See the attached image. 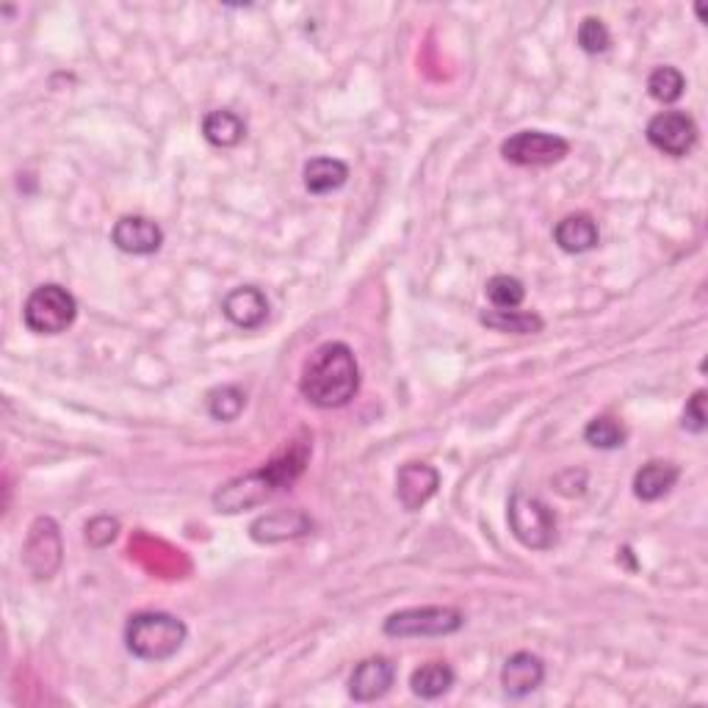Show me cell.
I'll return each instance as SVG.
<instances>
[{"mask_svg":"<svg viewBox=\"0 0 708 708\" xmlns=\"http://www.w3.org/2000/svg\"><path fill=\"white\" fill-rule=\"evenodd\" d=\"M510 532L529 551H548L556 545V515L545 501L515 490L506 506Z\"/></svg>","mask_w":708,"mask_h":708,"instance_id":"4","label":"cell"},{"mask_svg":"<svg viewBox=\"0 0 708 708\" xmlns=\"http://www.w3.org/2000/svg\"><path fill=\"white\" fill-rule=\"evenodd\" d=\"M479 321H482L484 327H490V330L495 332H512V336H537V332H543L545 321L540 319L537 314H529V310H488V314L479 316Z\"/></svg>","mask_w":708,"mask_h":708,"instance_id":"20","label":"cell"},{"mask_svg":"<svg viewBox=\"0 0 708 708\" xmlns=\"http://www.w3.org/2000/svg\"><path fill=\"white\" fill-rule=\"evenodd\" d=\"M484 294H488V299L493 302V308L512 310L521 308L523 299H526V286L512 275H495L490 277L488 286H484Z\"/></svg>","mask_w":708,"mask_h":708,"instance_id":"24","label":"cell"},{"mask_svg":"<svg viewBox=\"0 0 708 708\" xmlns=\"http://www.w3.org/2000/svg\"><path fill=\"white\" fill-rule=\"evenodd\" d=\"M111 242L127 255H155L164 247V230L147 216H122L111 230Z\"/></svg>","mask_w":708,"mask_h":708,"instance_id":"11","label":"cell"},{"mask_svg":"<svg viewBox=\"0 0 708 708\" xmlns=\"http://www.w3.org/2000/svg\"><path fill=\"white\" fill-rule=\"evenodd\" d=\"M314 529L310 517L305 512H271V515L258 517V521L249 526V534H253L255 543H283V540H294L302 537Z\"/></svg>","mask_w":708,"mask_h":708,"instance_id":"14","label":"cell"},{"mask_svg":"<svg viewBox=\"0 0 708 708\" xmlns=\"http://www.w3.org/2000/svg\"><path fill=\"white\" fill-rule=\"evenodd\" d=\"M440 488V473L427 462H407L396 473V499L407 512H418Z\"/></svg>","mask_w":708,"mask_h":708,"instance_id":"10","label":"cell"},{"mask_svg":"<svg viewBox=\"0 0 708 708\" xmlns=\"http://www.w3.org/2000/svg\"><path fill=\"white\" fill-rule=\"evenodd\" d=\"M116 534H120V521L116 517L100 515L86 523V540L92 548H105L109 543H114Z\"/></svg>","mask_w":708,"mask_h":708,"instance_id":"26","label":"cell"},{"mask_svg":"<svg viewBox=\"0 0 708 708\" xmlns=\"http://www.w3.org/2000/svg\"><path fill=\"white\" fill-rule=\"evenodd\" d=\"M576 42L584 53L601 55L612 48V33L601 17H584V20L578 22Z\"/></svg>","mask_w":708,"mask_h":708,"instance_id":"25","label":"cell"},{"mask_svg":"<svg viewBox=\"0 0 708 708\" xmlns=\"http://www.w3.org/2000/svg\"><path fill=\"white\" fill-rule=\"evenodd\" d=\"M456 676L449 665L443 661H429V665H421L415 673L410 676V689L415 698L421 700H438L454 687Z\"/></svg>","mask_w":708,"mask_h":708,"instance_id":"19","label":"cell"},{"mask_svg":"<svg viewBox=\"0 0 708 708\" xmlns=\"http://www.w3.org/2000/svg\"><path fill=\"white\" fill-rule=\"evenodd\" d=\"M299 390L310 404L336 410L349 404L360 390V366L349 343L327 341L305 360Z\"/></svg>","mask_w":708,"mask_h":708,"instance_id":"2","label":"cell"},{"mask_svg":"<svg viewBox=\"0 0 708 708\" xmlns=\"http://www.w3.org/2000/svg\"><path fill=\"white\" fill-rule=\"evenodd\" d=\"M571 153V142L556 133L517 131L501 144V155L515 166H551Z\"/></svg>","mask_w":708,"mask_h":708,"instance_id":"7","label":"cell"},{"mask_svg":"<svg viewBox=\"0 0 708 708\" xmlns=\"http://www.w3.org/2000/svg\"><path fill=\"white\" fill-rule=\"evenodd\" d=\"M78 319V302L64 286H39L28 294L22 321L33 336H61Z\"/></svg>","mask_w":708,"mask_h":708,"instance_id":"5","label":"cell"},{"mask_svg":"<svg viewBox=\"0 0 708 708\" xmlns=\"http://www.w3.org/2000/svg\"><path fill=\"white\" fill-rule=\"evenodd\" d=\"M244 407H247V393L242 388H236V384H222V388L208 393V412L214 421H236L244 412Z\"/></svg>","mask_w":708,"mask_h":708,"instance_id":"23","label":"cell"},{"mask_svg":"<svg viewBox=\"0 0 708 708\" xmlns=\"http://www.w3.org/2000/svg\"><path fill=\"white\" fill-rule=\"evenodd\" d=\"M222 314L238 330H258L269 319V299H266V294L258 286L233 288L222 299Z\"/></svg>","mask_w":708,"mask_h":708,"instance_id":"12","label":"cell"},{"mask_svg":"<svg viewBox=\"0 0 708 708\" xmlns=\"http://www.w3.org/2000/svg\"><path fill=\"white\" fill-rule=\"evenodd\" d=\"M347 181L349 166L343 164L341 158H327V155H321V158H310L308 164H305V188H308L310 194H319L321 197V194L338 192Z\"/></svg>","mask_w":708,"mask_h":708,"instance_id":"18","label":"cell"},{"mask_svg":"<svg viewBox=\"0 0 708 708\" xmlns=\"http://www.w3.org/2000/svg\"><path fill=\"white\" fill-rule=\"evenodd\" d=\"M687 92V78L678 66H656L648 78V94L656 103H678Z\"/></svg>","mask_w":708,"mask_h":708,"instance_id":"22","label":"cell"},{"mask_svg":"<svg viewBox=\"0 0 708 708\" xmlns=\"http://www.w3.org/2000/svg\"><path fill=\"white\" fill-rule=\"evenodd\" d=\"M626 427H623L620 418L615 415H595L593 421L584 427V440H587L593 449H620V445H626Z\"/></svg>","mask_w":708,"mask_h":708,"instance_id":"21","label":"cell"},{"mask_svg":"<svg viewBox=\"0 0 708 708\" xmlns=\"http://www.w3.org/2000/svg\"><path fill=\"white\" fill-rule=\"evenodd\" d=\"M554 242L562 253L584 255L601 244L598 222L589 214H571L554 227Z\"/></svg>","mask_w":708,"mask_h":708,"instance_id":"15","label":"cell"},{"mask_svg":"<svg viewBox=\"0 0 708 708\" xmlns=\"http://www.w3.org/2000/svg\"><path fill=\"white\" fill-rule=\"evenodd\" d=\"M681 427L687 429V432L692 434H700L706 432L708 427V410H706V390H698V393L692 396V399L687 401V407H684V418H681Z\"/></svg>","mask_w":708,"mask_h":708,"instance_id":"27","label":"cell"},{"mask_svg":"<svg viewBox=\"0 0 708 708\" xmlns=\"http://www.w3.org/2000/svg\"><path fill=\"white\" fill-rule=\"evenodd\" d=\"M308 460H310V440H294L291 445H286V451L271 456L264 468H258V471L253 473H244V476H236L227 484H222V488L214 493L216 512L236 515V512L249 510V506L264 504V501L271 499L275 493L291 488V484L305 473Z\"/></svg>","mask_w":708,"mask_h":708,"instance_id":"1","label":"cell"},{"mask_svg":"<svg viewBox=\"0 0 708 708\" xmlns=\"http://www.w3.org/2000/svg\"><path fill=\"white\" fill-rule=\"evenodd\" d=\"M396 681V665L384 656H368L349 676V698L355 704H373L384 698Z\"/></svg>","mask_w":708,"mask_h":708,"instance_id":"9","label":"cell"},{"mask_svg":"<svg viewBox=\"0 0 708 708\" xmlns=\"http://www.w3.org/2000/svg\"><path fill=\"white\" fill-rule=\"evenodd\" d=\"M678 476H681V468L676 462L667 460H650L634 473V495L639 501H659L676 488Z\"/></svg>","mask_w":708,"mask_h":708,"instance_id":"16","label":"cell"},{"mask_svg":"<svg viewBox=\"0 0 708 708\" xmlns=\"http://www.w3.org/2000/svg\"><path fill=\"white\" fill-rule=\"evenodd\" d=\"M465 626V615L454 606H421V609H401L384 620L382 632L396 639L412 637H449Z\"/></svg>","mask_w":708,"mask_h":708,"instance_id":"6","label":"cell"},{"mask_svg":"<svg viewBox=\"0 0 708 708\" xmlns=\"http://www.w3.org/2000/svg\"><path fill=\"white\" fill-rule=\"evenodd\" d=\"M203 136L205 142L214 144V147L219 150L236 147V144H242L244 136H247V122H244L236 111H211L203 120Z\"/></svg>","mask_w":708,"mask_h":708,"instance_id":"17","label":"cell"},{"mask_svg":"<svg viewBox=\"0 0 708 708\" xmlns=\"http://www.w3.org/2000/svg\"><path fill=\"white\" fill-rule=\"evenodd\" d=\"M188 628L170 612H138L125 626V648L142 661H166L186 645Z\"/></svg>","mask_w":708,"mask_h":708,"instance_id":"3","label":"cell"},{"mask_svg":"<svg viewBox=\"0 0 708 708\" xmlns=\"http://www.w3.org/2000/svg\"><path fill=\"white\" fill-rule=\"evenodd\" d=\"M648 142L670 158H684L698 144V125L687 111H661L648 122Z\"/></svg>","mask_w":708,"mask_h":708,"instance_id":"8","label":"cell"},{"mask_svg":"<svg viewBox=\"0 0 708 708\" xmlns=\"http://www.w3.org/2000/svg\"><path fill=\"white\" fill-rule=\"evenodd\" d=\"M545 681V661L537 654L517 650L501 667V687L510 698H526L537 692Z\"/></svg>","mask_w":708,"mask_h":708,"instance_id":"13","label":"cell"}]
</instances>
